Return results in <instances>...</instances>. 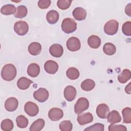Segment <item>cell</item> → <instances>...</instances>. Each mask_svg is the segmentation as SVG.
<instances>
[{"label":"cell","instance_id":"6da1fadb","mask_svg":"<svg viewBox=\"0 0 131 131\" xmlns=\"http://www.w3.org/2000/svg\"><path fill=\"white\" fill-rule=\"evenodd\" d=\"M17 74L15 67L11 64L8 63L4 66L1 72V76L3 79L6 81H11L13 80Z\"/></svg>","mask_w":131,"mask_h":131},{"label":"cell","instance_id":"7a4b0ae2","mask_svg":"<svg viewBox=\"0 0 131 131\" xmlns=\"http://www.w3.org/2000/svg\"><path fill=\"white\" fill-rule=\"evenodd\" d=\"M61 29L67 34L71 33L76 30L77 23L74 19L71 18H66L62 20Z\"/></svg>","mask_w":131,"mask_h":131},{"label":"cell","instance_id":"3957f363","mask_svg":"<svg viewBox=\"0 0 131 131\" xmlns=\"http://www.w3.org/2000/svg\"><path fill=\"white\" fill-rule=\"evenodd\" d=\"M119 23L115 19L108 20L104 26V31L105 33L110 35H113L116 34L118 30Z\"/></svg>","mask_w":131,"mask_h":131},{"label":"cell","instance_id":"277c9868","mask_svg":"<svg viewBox=\"0 0 131 131\" xmlns=\"http://www.w3.org/2000/svg\"><path fill=\"white\" fill-rule=\"evenodd\" d=\"M89 106V102L88 100L84 97H81L77 101L74 105V111L76 114H80L88 108Z\"/></svg>","mask_w":131,"mask_h":131},{"label":"cell","instance_id":"5b68a950","mask_svg":"<svg viewBox=\"0 0 131 131\" xmlns=\"http://www.w3.org/2000/svg\"><path fill=\"white\" fill-rule=\"evenodd\" d=\"M14 30L18 35L21 36L25 35L29 30V26L26 21L19 20L15 23Z\"/></svg>","mask_w":131,"mask_h":131},{"label":"cell","instance_id":"8992f818","mask_svg":"<svg viewBox=\"0 0 131 131\" xmlns=\"http://www.w3.org/2000/svg\"><path fill=\"white\" fill-rule=\"evenodd\" d=\"M49 95V92L47 89L41 88L34 92L33 97L38 102H43L48 99Z\"/></svg>","mask_w":131,"mask_h":131},{"label":"cell","instance_id":"52a82bcc","mask_svg":"<svg viewBox=\"0 0 131 131\" xmlns=\"http://www.w3.org/2000/svg\"><path fill=\"white\" fill-rule=\"evenodd\" d=\"M67 47L71 51H77L80 49V41L77 37H71L67 41Z\"/></svg>","mask_w":131,"mask_h":131},{"label":"cell","instance_id":"ba28073f","mask_svg":"<svg viewBox=\"0 0 131 131\" xmlns=\"http://www.w3.org/2000/svg\"><path fill=\"white\" fill-rule=\"evenodd\" d=\"M25 112L30 116H35L39 112V108L37 104L31 102H27L24 106Z\"/></svg>","mask_w":131,"mask_h":131},{"label":"cell","instance_id":"9c48e42d","mask_svg":"<svg viewBox=\"0 0 131 131\" xmlns=\"http://www.w3.org/2000/svg\"><path fill=\"white\" fill-rule=\"evenodd\" d=\"M96 113L97 116L102 119L107 118L109 113L110 108L107 105L104 103L99 104L96 108Z\"/></svg>","mask_w":131,"mask_h":131},{"label":"cell","instance_id":"30bf717a","mask_svg":"<svg viewBox=\"0 0 131 131\" xmlns=\"http://www.w3.org/2000/svg\"><path fill=\"white\" fill-rule=\"evenodd\" d=\"M63 116V111L59 108H52L49 111L48 113V117L52 121H58L61 119Z\"/></svg>","mask_w":131,"mask_h":131},{"label":"cell","instance_id":"8fae6325","mask_svg":"<svg viewBox=\"0 0 131 131\" xmlns=\"http://www.w3.org/2000/svg\"><path fill=\"white\" fill-rule=\"evenodd\" d=\"M64 97L68 101H73L76 97L77 92L76 89L72 85H68L64 90Z\"/></svg>","mask_w":131,"mask_h":131},{"label":"cell","instance_id":"7c38bea8","mask_svg":"<svg viewBox=\"0 0 131 131\" xmlns=\"http://www.w3.org/2000/svg\"><path fill=\"white\" fill-rule=\"evenodd\" d=\"M18 105V100L15 97H10L8 98L5 102V107L8 112H13L15 111Z\"/></svg>","mask_w":131,"mask_h":131},{"label":"cell","instance_id":"4fadbf2b","mask_svg":"<svg viewBox=\"0 0 131 131\" xmlns=\"http://www.w3.org/2000/svg\"><path fill=\"white\" fill-rule=\"evenodd\" d=\"M44 69L48 73L50 74H54L57 71L58 69V65L56 62L52 60H49L45 63Z\"/></svg>","mask_w":131,"mask_h":131},{"label":"cell","instance_id":"5bb4252c","mask_svg":"<svg viewBox=\"0 0 131 131\" xmlns=\"http://www.w3.org/2000/svg\"><path fill=\"white\" fill-rule=\"evenodd\" d=\"M49 52L52 56L54 57H60L63 54V49L62 46L59 44H53L50 47Z\"/></svg>","mask_w":131,"mask_h":131},{"label":"cell","instance_id":"9a60e30c","mask_svg":"<svg viewBox=\"0 0 131 131\" xmlns=\"http://www.w3.org/2000/svg\"><path fill=\"white\" fill-rule=\"evenodd\" d=\"M77 121L81 125H83L93 121V116L90 113H86L79 115L77 117Z\"/></svg>","mask_w":131,"mask_h":131},{"label":"cell","instance_id":"2e32d148","mask_svg":"<svg viewBox=\"0 0 131 131\" xmlns=\"http://www.w3.org/2000/svg\"><path fill=\"white\" fill-rule=\"evenodd\" d=\"M73 17L77 20L81 21L85 19L86 16V10L81 7H77L73 11Z\"/></svg>","mask_w":131,"mask_h":131},{"label":"cell","instance_id":"e0dca14e","mask_svg":"<svg viewBox=\"0 0 131 131\" xmlns=\"http://www.w3.org/2000/svg\"><path fill=\"white\" fill-rule=\"evenodd\" d=\"M40 73V67L38 64L35 63L30 64L27 68L28 74L32 77H37Z\"/></svg>","mask_w":131,"mask_h":131},{"label":"cell","instance_id":"ac0fdd59","mask_svg":"<svg viewBox=\"0 0 131 131\" xmlns=\"http://www.w3.org/2000/svg\"><path fill=\"white\" fill-rule=\"evenodd\" d=\"M107 121L111 124H115L120 122L121 120V117L119 112L116 110H113L110 112L107 117Z\"/></svg>","mask_w":131,"mask_h":131},{"label":"cell","instance_id":"d6986e66","mask_svg":"<svg viewBox=\"0 0 131 131\" xmlns=\"http://www.w3.org/2000/svg\"><path fill=\"white\" fill-rule=\"evenodd\" d=\"M59 16V13L57 11L52 10L47 14V20L50 24H54L58 20Z\"/></svg>","mask_w":131,"mask_h":131},{"label":"cell","instance_id":"ffe728a7","mask_svg":"<svg viewBox=\"0 0 131 131\" xmlns=\"http://www.w3.org/2000/svg\"><path fill=\"white\" fill-rule=\"evenodd\" d=\"M88 43L91 48L97 49L101 45V39L98 36L93 35L88 38Z\"/></svg>","mask_w":131,"mask_h":131},{"label":"cell","instance_id":"44dd1931","mask_svg":"<svg viewBox=\"0 0 131 131\" xmlns=\"http://www.w3.org/2000/svg\"><path fill=\"white\" fill-rule=\"evenodd\" d=\"M41 51V46L39 42H33L30 44L28 47V51L32 55H38Z\"/></svg>","mask_w":131,"mask_h":131},{"label":"cell","instance_id":"7402d4cb","mask_svg":"<svg viewBox=\"0 0 131 131\" xmlns=\"http://www.w3.org/2000/svg\"><path fill=\"white\" fill-rule=\"evenodd\" d=\"M33 83V81L30 79L25 77H20L17 81V85L20 90H26L30 86V84Z\"/></svg>","mask_w":131,"mask_h":131},{"label":"cell","instance_id":"603a6c76","mask_svg":"<svg viewBox=\"0 0 131 131\" xmlns=\"http://www.w3.org/2000/svg\"><path fill=\"white\" fill-rule=\"evenodd\" d=\"M131 78V72L128 69H124L119 75L118 80L121 83H124Z\"/></svg>","mask_w":131,"mask_h":131},{"label":"cell","instance_id":"cb8c5ba5","mask_svg":"<svg viewBox=\"0 0 131 131\" xmlns=\"http://www.w3.org/2000/svg\"><path fill=\"white\" fill-rule=\"evenodd\" d=\"M45 121L42 119H38L35 120L31 125L29 130L30 131L41 130L45 126Z\"/></svg>","mask_w":131,"mask_h":131},{"label":"cell","instance_id":"d4e9b609","mask_svg":"<svg viewBox=\"0 0 131 131\" xmlns=\"http://www.w3.org/2000/svg\"><path fill=\"white\" fill-rule=\"evenodd\" d=\"M95 86V82L92 79H86L81 83V89L85 91H90L93 90Z\"/></svg>","mask_w":131,"mask_h":131},{"label":"cell","instance_id":"484cf974","mask_svg":"<svg viewBox=\"0 0 131 131\" xmlns=\"http://www.w3.org/2000/svg\"><path fill=\"white\" fill-rule=\"evenodd\" d=\"M16 11V8L13 5L7 4L3 6L1 9V12L4 15H11L15 14Z\"/></svg>","mask_w":131,"mask_h":131},{"label":"cell","instance_id":"4316f807","mask_svg":"<svg viewBox=\"0 0 131 131\" xmlns=\"http://www.w3.org/2000/svg\"><path fill=\"white\" fill-rule=\"evenodd\" d=\"M103 51L106 55H113L116 53V48L112 43L107 42L104 44L103 48Z\"/></svg>","mask_w":131,"mask_h":131},{"label":"cell","instance_id":"83f0119b","mask_svg":"<svg viewBox=\"0 0 131 131\" xmlns=\"http://www.w3.org/2000/svg\"><path fill=\"white\" fill-rule=\"evenodd\" d=\"M66 75L69 79L71 80H75L78 78L79 76V72L77 69L71 67L67 70Z\"/></svg>","mask_w":131,"mask_h":131},{"label":"cell","instance_id":"f1b7e54d","mask_svg":"<svg viewBox=\"0 0 131 131\" xmlns=\"http://www.w3.org/2000/svg\"><path fill=\"white\" fill-rule=\"evenodd\" d=\"M28 13V10L26 6L20 5L17 7L16 12L14 14V16L16 18H21L25 17Z\"/></svg>","mask_w":131,"mask_h":131},{"label":"cell","instance_id":"f546056e","mask_svg":"<svg viewBox=\"0 0 131 131\" xmlns=\"http://www.w3.org/2000/svg\"><path fill=\"white\" fill-rule=\"evenodd\" d=\"M122 114L123 119V123H131V108L129 107H125L122 111Z\"/></svg>","mask_w":131,"mask_h":131},{"label":"cell","instance_id":"4dcf8cb0","mask_svg":"<svg viewBox=\"0 0 131 131\" xmlns=\"http://www.w3.org/2000/svg\"><path fill=\"white\" fill-rule=\"evenodd\" d=\"M16 122L17 126L21 128L26 127L29 122L28 119L23 115L18 116L16 119Z\"/></svg>","mask_w":131,"mask_h":131},{"label":"cell","instance_id":"1f68e13d","mask_svg":"<svg viewBox=\"0 0 131 131\" xmlns=\"http://www.w3.org/2000/svg\"><path fill=\"white\" fill-rule=\"evenodd\" d=\"M13 128V123L9 119H6L2 121L1 123V128L5 131L11 130Z\"/></svg>","mask_w":131,"mask_h":131},{"label":"cell","instance_id":"d6a6232c","mask_svg":"<svg viewBox=\"0 0 131 131\" xmlns=\"http://www.w3.org/2000/svg\"><path fill=\"white\" fill-rule=\"evenodd\" d=\"M59 127L61 131H71L72 129L73 125L70 120H64L60 123Z\"/></svg>","mask_w":131,"mask_h":131},{"label":"cell","instance_id":"836d02e7","mask_svg":"<svg viewBox=\"0 0 131 131\" xmlns=\"http://www.w3.org/2000/svg\"><path fill=\"white\" fill-rule=\"evenodd\" d=\"M72 1L70 0H58L57 2L58 7L61 10H66L71 6Z\"/></svg>","mask_w":131,"mask_h":131},{"label":"cell","instance_id":"e575fe53","mask_svg":"<svg viewBox=\"0 0 131 131\" xmlns=\"http://www.w3.org/2000/svg\"><path fill=\"white\" fill-rule=\"evenodd\" d=\"M123 33L126 36L131 35V22L130 21H126L123 24L122 27Z\"/></svg>","mask_w":131,"mask_h":131},{"label":"cell","instance_id":"d590c367","mask_svg":"<svg viewBox=\"0 0 131 131\" xmlns=\"http://www.w3.org/2000/svg\"><path fill=\"white\" fill-rule=\"evenodd\" d=\"M108 129L109 131H126L127 128L125 126L123 125H117L115 124H111L108 126Z\"/></svg>","mask_w":131,"mask_h":131},{"label":"cell","instance_id":"8d00e7d4","mask_svg":"<svg viewBox=\"0 0 131 131\" xmlns=\"http://www.w3.org/2000/svg\"><path fill=\"white\" fill-rule=\"evenodd\" d=\"M84 130H98L103 131L104 130V125L101 123H95L94 125L90 126L85 129Z\"/></svg>","mask_w":131,"mask_h":131},{"label":"cell","instance_id":"74e56055","mask_svg":"<svg viewBox=\"0 0 131 131\" xmlns=\"http://www.w3.org/2000/svg\"><path fill=\"white\" fill-rule=\"evenodd\" d=\"M51 2L50 0H39L38 2V7L42 9L48 8L51 5Z\"/></svg>","mask_w":131,"mask_h":131},{"label":"cell","instance_id":"f35d334b","mask_svg":"<svg viewBox=\"0 0 131 131\" xmlns=\"http://www.w3.org/2000/svg\"><path fill=\"white\" fill-rule=\"evenodd\" d=\"M130 4H131L130 3H129L126 6L125 8V13L129 16H130V13H131V5Z\"/></svg>","mask_w":131,"mask_h":131},{"label":"cell","instance_id":"ab89813d","mask_svg":"<svg viewBox=\"0 0 131 131\" xmlns=\"http://www.w3.org/2000/svg\"><path fill=\"white\" fill-rule=\"evenodd\" d=\"M125 92L128 94H130V91H131V88H130V83H128L127 85L126 86L125 88Z\"/></svg>","mask_w":131,"mask_h":131}]
</instances>
